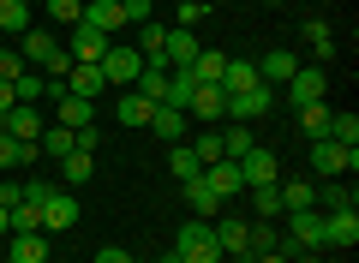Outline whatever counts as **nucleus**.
<instances>
[{"mask_svg":"<svg viewBox=\"0 0 359 263\" xmlns=\"http://www.w3.org/2000/svg\"><path fill=\"white\" fill-rule=\"evenodd\" d=\"M13 102H18V96H13V84H6V78H0V120H6V114H13Z\"/></svg>","mask_w":359,"mask_h":263,"instance_id":"3c124183","label":"nucleus"},{"mask_svg":"<svg viewBox=\"0 0 359 263\" xmlns=\"http://www.w3.org/2000/svg\"><path fill=\"white\" fill-rule=\"evenodd\" d=\"M48 191H54L48 180H25V203H42V198H48Z\"/></svg>","mask_w":359,"mask_h":263,"instance_id":"de8ad7c7","label":"nucleus"},{"mask_svg":"<svg viewBox=\"0 0 359 263\" xmlns=\"http://www.w3.org/2000/svg\"><path fill=\"white\" fill-rule=\"evenodd\" d=\"M186 203H192V215H198V222H216V215L228 210V198H216L204 174H198V180H186Z\"/></svg>","mask_w":359,"mask_h":263,"instance_id":"f3484780","label":"nucleus"},{"mask_svg":"<svg viewBox=\"0 0 359 263\" xmlns=\"http://www.w3.org/2000/svg\"><path fill=\"white\" fill-rule=\"evenodd\" d=\"M13 234H42V203H18L13 210Z\"/></svg>","mask_w":359,"mask_h":263,"instance_id":"a19ab883","label":"nucleus"},{"mask_svg":"<svg viewBox=\"0 0 359 263\" xmlns=\"http://www.w3.org/2000/svg\"><path fill=\"white\" fill-rule=\"evenodd\" d=\"M66 54H72V60H84V66H102L108 36H102L96 25H84V18H78V25H72V36H66Z\"/></svg>","mask_w":359,"mask_h":263,"instance_id":"39448f33","label":"nucleus"},{"mask_svg":"<svg viewBox=\"0 0 359 263\" xmlns=\"http://www.w3.org/2000/svg\"><path fill=\"white\" fill-rule=\"evenodd\" d=\"M13 96H18V102H48L54 84H48L42 72H18V78H13Z\"/></svg>","mask_w":359,"mask_h":263,"instance_id":"c9c22d12","label":"nucleus"},{"mask_svg":"<svg viewBox=\"0 0 359 263\" xmlns=\"http://www.w3.org/2000/svg\"><path fill=\"white\" fill-rule=\"evenodd\" d=\"M168 174L174 180H198L204 174V162L192 156V144H168Z\"/></svg>","mask_w":359,"mask_h":263,"instance_id":"72a5a7b5","label":"nucleus"},{"mask_svg":"<svg viewBox=\"0 0 359 263\" xmlns=\"http://www.w3.org/2000/svg\"><path fill=\"white\" fill-rule=\"evenodd\" d=\"M228 60H233V54H222V48H198V60H192V78H198V84H222Z\"/></svg>","mask_w":359,"mask_h":263,"instance_id":"b1692460","label":"nucleus"},{"mask_svg":"<svg viewBox=\"0 0 359 263\" xmlns=\"http://www.w3.org/2000/svg\"><path fill=\"white\" fill-rule=\"evenodd\" d=\"M192 156H198V162H222V132H198V138H192Z\"/></svg>","mask_w":359,"mask_h":263,"instance_id":"79ce46f5","label":"nucleus"},{"mask_svg":"<svg viewBox=\"0 0 359 263\" xmlns=\"http://www.w3.org/2000/svg\"><path fill=\"white\" fill-rule=\"evenodd\" d=\"M48 6V18H60V25H78L84 18V0H42Z\"/></svg>","mask_w":359,"mask_h":263,"instance_id":"37998d69","label":"nucleus"},{"mask_svg":"<svg viewBox=\"0 0 359 263\" xmlns=\"http://www.w3.org/2000/svg\"><path fill=\"white\" fill-rule=\"evenodd\" d=\"M102 90H108L102 66H84V60H72V72H66V96H84V102H96Z\"/></svg>","mask_w":359,"mask_h":263,"instance_id":"dca6fc26","label":"nucleus"},{"mask_svg":"<svg viewBox=\"0 0 359 263\" xmlns=\"http://www.w3.org/2000/svg\"><path fill=\"white\" fill-rule=\"evenodd\" d=\"M60 174H66V186H84V180L96 174V156H84V150H72V156H60Z\"/></svg>","mask_w":359,"mask_h":263,"instance_id":"ea45409f","label":"nucleus"},{"mask_svg":"<svg viewBox=\"0 0 359 263\" xmlns=\"http://www.w3.org/2000/svg\"><path fill=\"white\" fill-rule=\"evenodd\" d=\"M222 114H228V90H222V84H198V90H192V102H186V120L216 126Z\"/></svg>","mask_w":359,"mask_h":263,"instance_id":"0eeeda50","label":"nucleus"},{"mask_svg":"<svg viewBox=\"0 0 359 263\" xmlns=\"http://www.w3.org/2000/svg\"><path fill=\"white\" fill-rule=\"evenodd\" d=\"M66 227H78V198L54 186L48 198H42V234H66Z\"/></svg>","mask_w":359,"mask_h":263,"instance_id":"6e6552de","label":"nucleus"},{"mask_svg":"<svg viewBox=\"0 0 359 263\" xmlns=\"http://www.w3.org/2000/svg\"><path fill=\"white\" fill-rule=\"evenodd\" d=\"M36 144H25V138H13V132H0V168H30L36 162Z\"/></svg>","mask_w":359,"mask_h":263,"instance_id":"a878e982","label":"nucleus"},{"mask_svg":"<svg viewBox=\"0 0 359 263\" xmlns=\"http://www.w3.org/2000/svg\"><path fill=\"white\" fill-rule=\"evenodd\" d=\"M132 263H138V257H132ZM150 263H156V257H150Z\"/></svg>","mask_w":359,"mask_h":263,"instance_id":"6e6d98bb","label":"nucleus"},{"mask_svg":"<svg viewBox=\"0 0 359 263\" xmlns=\"http://www.w3.org/2000/svg\"><path fill=\"white\" fill-rule=\"evenodd\" d=\"M198 48H204V36L198 30H168V72H180V66H192L198 60Z\"/></svg>","mask_w":359,"mask_h":263,"instance_id":"a211bd4d","label":"nucleus"},{"mask_svg":"<svg viewBox=\"0 0 359 263\" xmlns=\"http://www.w3.org/2000/svg\"><path fill=\"white\" fill-rule=\"evenodd\" d=\"M245 150H252V126H240V120H228V132H222V156H228V162H240Z\"/></svg>","mask_w":359,"mask_h":263,"instance_id":"58836bf2","label":"nucleus"},{"mask_svg":"<svg viewBox=\"0 0 359 263\" xmlns=\"http://www.w3.org/2000/svg\"><path fill=\"white\" fill-rule=\"evenodd\" d=\"M204 180H210V191H216V198H240V191H245L240 162H228V156H222V162H210V168H204Z\"/></svg>","mask_w":359,"mask_h":263,"instance_id":"aec40b11","label":"nucleus"},{"mask_svg":"<svg viewBox=\"0 0 359 263\" xmlns=\"http://www.w3.org/2000/svg\"><path fill=\"white\" fill-rule=\"evenodd\" d=\"M323 96H330V72H323V66H299V72L287 78V102H294V108L323 102Z\"/></svg>","mask_w":359,"mask_h":263,"instance_id":"423d86ee","label":"nucleus"},{"mask_svg":"<svg viewBox=\"0 0 359 263\" xmlns=\"http://www.w3.org/2000/svg\"><path fill=\"white\" fill-rule=\"evenodd\" d=\"M0 245H6L0 251L6 263H48V234H6Z\"/></svg>","mask_w":359,"mask_h":263,"instance_id":"9b49d317","label":"nucleus"},{"mask_svg":"<svg viewBox=\"0 0 359 263\" xmlns=\"http://www.w3.org/2000/svg\"><path fill=\"white\" fill-rule=\"evenodd\" d=\"M84 25H96L102 36L126 30V18H120V0H84Z\"/></svg>","mask_w":359,"mask_h":263,"instance_id":"412c9836","label":"nucleus"},{"mask_svg":"<svg viewBox=\"0 0 359 263\" xmlns=\"http://www.w3.org/2000/svg\"><path fill=\"white\" fill-rule=\"evenodd\" d=\"M323 245H359V210H323Z\"/></svg>","mask_w":359,"mask_h":263,"instance_id":"4468645a","label":"nucleus"},{"mask_svg":"<svg viewBox=\"0 0 359 263\" xmlns=\"http://www.w3.org/2000/svg\"><path fill=\"white\" fill-rule=\"evenodd\" d=\"M294 72H299V60H294L287 48H269L264 60H257V78H264V84H287Z\"/></svg>","mask_w":359,"mask_h":263,"instance_id":"5701e85b","label":"nucleus"},{"mask_svg":"<svg viewBox=\"0 0 359 263\" xmlns=\"http://www.w3.org/2000/svg\"><path fill=\"white\" fill-rule=\"evenodd\" d=\"M252 84H264V78H257V60H228L222 90H228V96H240V90H252Z\"/></svg>","mask_w":359,"mask_h":263,"instance_id":"473e14b6","label":"nucleus"},{"mask_svg":"<svg viewBox=\"0 0 359 263\" xmlns=\"http://www.w3.org/2000/svg\"><path fill=\"white\" fill-rule=\"evenodd\" d=\"M311 168L323 180H341V174H359V150H341L335 138H311Z\"/></svg>","mask_w":359,"mask_h":263,"instance_id":"f03ea898","label":"nucleus"},{"mask_svg":"<svg viewBox=\"0 0 359 263\" xmlns=\"http://www.w3.org/2000/svg\"><path fill=\"white\" fill-rule=\"evenodd\" d=\"M330 102H306V108H294V120H299V132H306V138H323V132H330Z\"/></svg>","mask_w":359,"mask_h":263,"instance_id":"bb28decb","label":"nucleus"},{"mask_svg":"<svg viewBox=\"0 0 359 263\" xmlns=\"http://www.w3.org/2000/svg\"><path fill=\"white\" fill-rule=\"evenodd\" d=\"M0 132H13V138L36 144V138H42V114H36V102H13V114L0 120Z\"/></svg>","mask_w":359,"mask_h":263,"instance_id":"2eb2a0df","label":"nucleus"},{"mask_svg":"<svg viewBox=\"0 0 359 263\" xmlns=\"http://www.w3.org/2000/svg\"><path fill=\"white\" fill-rule=\"evenodd\" d=\"M30 30V0H0V36H25Z\"/></svg>","mask_w":359,"mask_h":263,"instance_id":"2f4dec72","label":"nucleus"},{"mask_svg":"<svg viewBox=\"0 0 359 263\" xmlns=\"http://www.w3.org/2000/svg\"><path fill=\"white\" fill-rule=\"evenodd\" d=\"M282 245V227L276 222H252L245 227V257H264V251H276Z\"/></svg>","mask_w":359,"mask_h":263,"instance_id":"393cba45","label":"nucleus"},{"mask_svg":"<svg viewBox=\"0 0 359 263\" xmlns=\"http://www.w3.org/2000/svg\"><path fill=\"white\" fill-rule=\"evenodd\" d=\"M269 108H276V90H269V84H252V90H240V96H228V114H222V120L252 126V120H264Z\"/></svg>","mask_w":359,"mask_h":263,"instance_id":"20e7f679","label":"nucleus"},{"mask_svg":"<svg viewBox=\"0 0 359 263\" xmlns=\"http://www.w3.org/2000/svg\"><path fill=\"white\" fill-rule=\"evenodd\" d=\"M132 48L144 54V66H168V30L162 25H138V42Z\"/></svg>","mask_w":359,"mask_h":263,"instance_id":"4be33fe9","label":"nucleus"},{"mask_svg":"<svg viewBox=\"0 0 359 263\" xmlns=\"http://www.w3.org/2000/svg\"><path fill=\"white\" fill-rule=\"evenodd\" d=\"M252 191V210H257V222H282V186H245Z\"/></svg>","mask_w":359,"mask_h":263,"instance_id":"c85d7f7f","label":"nucleus"},{"mask_svg":"<svg viewBox=\"0 0 359 263\" xmlns=\"http://www.w3.org/2000/svg\"><path fill=\"white\" fill-rule=\"evenodd\" d=\"M114 120H120V126H150V102H144L138 90H120V102H114Z\"/></svg>","mask_w":359,"mask_h":263,"instance_id":"c756f323","label":"nucleus"},{"mask_svg":"<svg viewBox=\"0 0 359 263\" xmlns=\"http://www.w3.org/2000/svg\"><path fill=\"white\" fill-rule=\"evenodd\" d=\"M150 132H156L162 144H186V132H192V120H186L180 108H150Z\"/></svg>","mask_w":359,"mask_h":263,"instance_id":"6ab92c4d","label":"nucleus"},{"mask_svg":"<svg viewBox=\"0 0 359 263\" xmlns=\"http://www.w3.org/2000/svg\"><path fill=\"white\" fill-rule=\"evenodd\" d=\"M240 180H245V186H276V180H282L276 150H257V144H252V150L240 156Z\"/></svg>","mask_w":359,"mask_h":263,"instance_id":"1a4fd4ad","label":"nucleus"},{"mask_svg":"<svg viewBox=\"0 0 359 263\" xmlns=\"http://www.w3.org/2000/svg\"><path fill=\"white\" fill-rule=\"evenodd\" d=\"M96 144H102V132H96V126H84V132H78V150L96 156Z\"/></svg>","mask_w":359,"mask_h":263,"instance_id":"09e8293b","label":"nucleus"},{"mask_svg":"<svg viewBox=\"0 0 359 263\" xmlns=\"http://www.w3.org/2000/svg\"><path fill=\"white\" fill-rule=\"evenodd\" d=\"M282 186V210H318V186L311 180H276Z\"/></svg>","mask_w":359,"mask_h":263,"instance_id":"cd10ccee","label":"nucleus"},{"mask_svg":"<svg viewBox=\"0 0 359 263\" xmlns=\"http://www.w3.org/2000/svg\"><path fill=\"white\" fill-rule=\"evenodd\" d=\"M245 263H294V257H282V251H264V257H245Z\"/></svg>","mask_w":359,"mask_h":263,"instance_id":"603ef678","label":"nucleus"},{"mask_svg":"<svg viewBox=\"0 0 359 263\" xmlns=\"http://www.w3.org/2000/svg\"><path fill=\"white\" fill-rule=\"evenodd\" d=\"M150 6L156 0H120V18H126V25H150Z\"/></svg>","mask_w":359,"mask_h":263,"instance_id":"c03bdc74","label":"nucleus"},{"mask_svg":"<svg viewBox=\"0 0 359 263\" xmlns=\"http://www.w3.org/2000/svg\"><path fill=\"white\" fill-rule=\"evenodd\" d=\"M204 25V0H180V30H198Z\"/></svg>","mask_w":359,"mask_h":263,"instance_id":"49530a36","label":"nucleus"},{"mask_svg":"<svg viewBox=\"0 0 359 263\" xmlns=\"http://www.w3.org/2000/svg\"><path fill=\"white\" fill-rule=\"evenodd\" d=\"M138 72H144V54L132 48V42H108V54H102V78L108 84H138Z\"/></svg>","mask_w":359,"mask_h":263,"instance_id":"7ed1b4c3","label":"nucleus"},{"mask_svg":"<svg viewBox=\"0 0 359 263\" xmlns=\"http://www.w3.org/2000/svg\"><path fill=\"white\" fill-rule=\"evenodd\" d=\"M174 257H180V263H222V239H216V227H210V222L180 227V239H174Z\"/></svg>","mask_w":359,"mask_h":263,"instance_id":"f257e3e1","label":"nucleus"},{"mask_svg":"<svg viewBox=\"0 0 359 263\" xmlns=\"http://www.w3.org/2000/svg\"><path fill=\"white\" fill-rule=\"evenodd\" d=\"M299 36L311 42V54H318V60H330V54H335V30L323 25V18H306V25H299Z\"/></svg>","mask_w":359,"mask_h":263,"instance_id":"f704fd0d","label":"nucleus"},{"mask_svg":"<svg viewBox=\"0 0 359 263\" xmlns=\"http://www.w3.org/2000/svg\"><path fill=\"white\" fill-rule=\"evenodd\" d=\"M18 72H30V66H25V54H18V48H0V78H6V84H13Z\"/></svg>","mask_w":359,"mask_h":263,"instance_id":"a18cd8bd","label":"nucleus"},{"mask_svg":"<svg viewBox=\"0 0 359 263\" xmlns=\"http://www.w3.org/2000/svg\"><path fill=\"white\" fill-rule=\"evenodd\" d=\"M294 263H318V251H299V257H294Z\"/></svg>","mask_w":359,"mask_h":263,"instance_id":"5fc2aeb1","label":"nucleus"},{"mask_svg":"<svg viewBox=\"0 0 359 263\" xmlns=\"http://www.w3.org/2000/svg\"><path fill=\"white\" fill-rule=\"evenodd\" d=\"M318 203H323V210H353V180H323Z\"/></svg>","mask_w":359,"mask_h":263,"instance_id":"e433bc0d","label":"nucleus"},{"mask_svg":"<svg viewBox=\"0 0 359 263\" xmlns=\"http://www.w3.org/2000/svg\"><path fill=\"white\" fill-rule=\"evenodd\" d=\"M96 263H132V257H126L120 245H102V251H96Z\"/></svg>","mask_w":359,"mask_h":263,"instance_id":"8fccbe9b","label":"nucleus"},{"mask_svg":"<svg viewBox=\"0 0 359 263\" xmlns=\"http://www.w3.org/2000/svg\"><path fill=\"white\" fill-rule=\"evenodd\" d=\"M323 138H335L341 150H359V114H330V132Z\"/></svg>","mask_w":359,"mask_h":263,"instance_id":"4c0bfd02","label":"nucleus"},{"mask_svg":"<svg viewBox=\"0 0 359 263\" xmlns=\"http://www.w3.org/2000/svg\"><path fill=\"white\" fill-rule=\"evenodd\" d=\"M54 126H66V132H84V126H96V102H84V96H54Z\"/></svg>","mask_w":359,"mask_h":263,"instance_id":"9d476101","label":"nucleus"},{"mask_svg":"<svg viewBox=\"0 0 359 263\" xmlns=\"http://www.w3.org/2000/svg\"><path fill=\"white\" fill-rule=\"evenodd\" d=\"M18 54H25V66H30V72H42V66H48L54 54H60V42H54V30H36V25H30L25 36H18Z\"/></svg>","mask_w":359,"mask_h":263,"instance_id":"f8f14e48","label":"nucleus"},{"mask_svg":"<svg viewBox=\"0 0 359 263\" xmlns=\"http://www.w3.org/2000/svg\"><path fill=\"white\" fill-rule=\"evenodd\" d=\"M132 90H138V96L150 102V108H162V96H168V66H144Z\"/></svg>","mask_w":359,"mask_h":263,"instance_id":"7c9ffc66","label":"nucleus"},{"mask_svg":"<svg viewBox=\"0 0 359 263\" xmlns=\"http://www.w3.org/2000/svg\"><path fill=\"white\" fill-rule=\"evenodd\" d=\"M6 234H13V210H0V239H6Z\"/></svg>","mask_w":359,"mask_h":263,"instance_id":"864d4df0","label":"nucleus"},{"mask_svg":"<svg viewBox=\"0 0 359 263\" xmlns=\"http://www.w3.org/2000/svg\"><path fill=\"white\" fill-rule=\"evenodd\" d=\"M210 227H216V239H222V257H245V227H252V215H228L222 210Z\"/></svg>","mask_w":359,"mask_h":263,"instance_id":"ddd939ff","label":"nucleus"}]
</instances>
